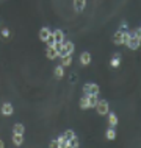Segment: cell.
<instances>
[{"label": "cell", "mask_w": 141, "mask_h": 148, "mask_svg": "<svg viewBox=\"0 0 141 148\" xmlns=\"http://www.w3.org/2000/svg\"><path fill=\"white\" fill-rule=\"evenodd\" d=\"M128 38H130V33L127 31V25L122 23V28L118 30L115 33V36H113V44L115 45H124L128 41Z\"/></svg>", "instance_id": "cell-1"}, {"label": "cell", "mask_w": 141, "mask_h": 148, "mask_svg": "<svg viewBox=\"0 0 141 148\" xmlns=\"http://www.w3.org/2000/svg\"><path fill=\"white\" fill-rule=\"evenodd\" d=\"M140 44H141V30L136 28L133 33H130V38H128V41L126 42V45L130 50H138Z\"/></svg>", "instance_id": "cell-2"}, {"label": "cell", "mask_w": 141, "mask_h": 148, "mask_svg": "<svg viewBox=\"0 0 141 148\" xmlns=\"http://www.w3.org/2000/svg\"><path fill=\"white\" fill-rule=\"evenodd\" d=\"M74 42H71V41H67V42H63L61 44V47L58 49V56H67V55H72L74 53Z\"/></svg>", "instance_id": "cell-3"}, {"label": "cell", "mask_w": 141, "mask_h": 148, "mask_svg": "<svg viewBox=\"0 0 141 148\" xmlns=\"http://www.w3.org/2000/svg\"><path fill=\"white\" fill-rule=\"evenodd\" d=\"M99 86L96 83H86L83 86V94L85 95H99Z\"/></svg>", "instance_id": "cell-4"}, {"label": "cell", "mask_w": 141, "mask_h": 148, "mask_svg": "<svg viewBox=\"0 0 141 148\" xmlns=\"http://www.w3.org/2000/svg\"><path fill=\"white\" fill-rule=\"evenodd\" d=\"M96 111H97L99 115H107L108 111H110V106H108V101L105 100H99L97 105H96Z\"/></svg>", "instance_id": "cell-5"}, {"label": "cell", "mask_w": 141, "mask_h": 148, "mask_svg": "<svg viewBox=\"0 0 141 148\" xmlns=\"http://www.w3.org/2000/svg\"><path fill=\"white\" fill-rule=\"evenodd\" d=\"M0 112H2V115H5V117H10V115H13V112H14V108L11 103H3Z\"/></svg>", "instance_id": "cell-6"}, {"label": "cell", "mask_w": 141, "mask_h": 148, "mask_svg": "<svg viewBox=\"0 0 141 148\" xmlns=\"http://www.w3.org/2000/svg\"><path fill=\"white\" fill-rule=\"evenodd\" d=\"M50 34H52V30L49 28V27H42V28L39 30V39H41L42 42H46Z\"/></svg>", "instance_id": "cell-7"}, {"label": "cell", "mask_w": 141, "mask_h": 148, "mask_svg": "<svg viewBox=\"0 0 141 148\" xmlns=\"http://www.w3.org/2000/svg\"><path fill=\"white\" fill-rule=\"evenodd\" d=\"M80 64H82V66L91 64V53L90 51H83V53L80 55Z\"/></svg>", "instance_id": "cell-8"}, {"label": "cell", "mask_w": 141, "mask_h": 148, "mask_svg": "<svg viewBox=\"0 0 141 148\" xmlns=\"http://www.w3.org/2000/svg\"><path fill=\"white\" fill-rule=\"evenodd\" d=\"M52 38L55 39V42H63L64 41V33L60 28L58 30H53V31H52Z\"/></svg>", "instance_id": "cell-9"}, {"label": "cell", "mask_w": 141, "mask_h": 148, "mask_svg": "<svg viewBox=\"0 0 141 148\" xmlns=\"http://www.w3.org/2000/svg\"><path fill=\"white\" fill-rule=\"evenodd\" d=\"M46 56L49 58V59H56V58H58V50H56L55 47H47Z\"/></svg>", "instance_id": "cell-10"}, {"label": "cell", "mask_w": 141, "mask_h": 148, "mask_svg": "<svg viewBox=\"0 0 141 148\" xmlns=\"http://www.w3.org/2000/svg\"><path fill=\"white\" fill-rule=\"evenodd\" d=\"M110 66L113 67V69H118V67L121 66V53H115L110 61Z\"/></svg>", "instance_id": "cell-11"}, {"label": "cell", "mask_w": 141, "mask_h": 148, "mask_svg": "<svg viewBox=\"0 0 141 148\" xmlns=\"http://www.w3.org/2000/svg\"><path fill=\"white\" fill-rule=\"evenodd\" d=\"M85 5H86V0H74V10L77 13H82L85 10Z\"/></svg>", "instance_id": "cell-12"}, {"label": "cell", "mask_w": 141, "mask_h": 148, "mask_svg": "<svg viewBox=\"0 0 141 148\" xmlns=\"http://www.w3.org/2000/svg\"><path fill=\"white\" fill-rule=\"evenodd\" d=\"M88 97V108H96L99 101V95H86Z\"/></svg>", "instance_id": "cell-13"}, {"label": "cell", "mask_w": 141, "mask_h": 148, "mask_svg": "<svg viewBox=\"0 0 141 148\" xmlns=\"http://www.w3.org/2000/svg\"><path fill=\"white\" fill-rule=\"evenodd\" d=\"M108 115V125H110L111 128H115L116 125H118V122H119V120H118V115H116V114H110V112H108L107 114Z\"/></svg>", "instance_id": "cell-14"}, {"label": "cell", "mask_w": 141, "mask_h": 148, "mask_svg": "<svg viewBox=\"0 0 141 148\" xmlns=\"http://www.w3.org/2000/svg\"><path fill=\"white\" fill-rule=\"evenodd\" d=\"M13 143L16 147H21L24 143V134H16L13 133Z\"/></svg>", "instance_id": "cell-15"}, {"label": "cell", "mask_w": 141, "mask_h": 148, "mask_svg": "<svg viewBox=\"0 0 141 148\" xmlns=\"http://www.w3.org/2000/svg\"><path fill=\"white\" fill-rule=\"evenodd\" d=\"M53 75H55L56 79H61L64 77V67L63 66H56L55 70H53Z\"/></svg>", "instance_id": "cell-16"}, {"label": "cell", "mask_w": 141, "mask_h": 148, "mask_svg": "<svg viewBox=\"0 0 141 148\" xmlns=\"http://www.w3.org/2000/svg\"><path fill=\"white\" fill-rule=\"evenodd\" d=\"M13 133H16V134H24V133H25V126H24L22 123H16V125L13 126Z\"/></svg>", "instance_id": "cell-17"}, {"label": "cell", "mask_w": 141, "mask_h": 148, "mask_svg": "<svg viewBox=\"0 0 141 148\" xmlns=\"http://www.w3.org/2000/svg\"><path fill=\"white\" fill-rule=\"evenodd\" d=\"M71 64H72V55H67V56L61 58V66L63 67H69Z\"/></svg>", "instance_id": "cell-18"}, {"label": "cell", "mask_w": 141, "mask_h": 148, "mask_svg": "<svg viewBox=\"0 0 141 148\" xmlns=\"http://www.w3.org/2000/svg\"><path fill=\"white\" fill-rule=\"evenodd\" d=\"M105 137L108 139V140H115V139H116V133H115V130H113V128H108V130H107Z\"/></svg>", "instance_id": "cell-19"}, {"label": "cell", "mask_w": 141, "mask_h": 148, "mask_svg": "<svg viewBox=\"0 0 141 148\" xmlns=\"http://www.w3.org/2000/svg\"><path fill=\"white\" fill-rule=\"evenodd\" d=\"M80 108H82V109H90V108H88V97L86 95H83L82 98H80Z\"/></svg>", "instance_id": "cell-20"}, {"label": "cell", "mask_w": 141, "mask_h": 148, "mask_svg": "<svg viewBox=\"0 0 141 148\" xmlns=\"http://www.w3.org/2000/svg\"><path fill=\"white\" fill-rule=\"evenodd\" d=\"M63 136H64V139H66V140H72V139H75V137H77V136H75V133H74L72 130H67V131H66V133H64Z\"/></svg>", "instance_id": "cell-21"}, {"label": "cell", "mask_w": 141, "mask_h": 148, "mask_svg": "<svg viewBox=\"0 0 141 148\" xmlns=\"http://www.w3.org/2000/svg\"><path fill=\"white\" fill-rule=\"evenodd\" d=\"M64 142H66V139H64V136H60V137L56 139V145H58V148H63Z\"/></svg>", "instance_id": "cell-22"}, {"label": "cell", "mask_w": 141, "mask_h": 148, "mask_svg": "<svg viewBox=\"0 0 141 148\" xmlns=\"http://www.w3.org/2000/svg\"><path fill=\"white\" fill-rule=\"evenodd\" d=\"M2 36H3V38H8V36H10V30H8V28H2Z\"/></svg>", "instance_id": "cell-23"}, {"label": "cell", "mask_w": 141, "mask_h": 148, "mask_svg": "<svg viewBox=\"0 0 141 148\" xmlns=\"http://www.w3.org/2000/svg\"><path fill=\"white\" fill-rule=\"evenodd\" d=\"M50 147H52V148H58V145H56V140H52V142H50Z\"/></svg>", "instance_id": "cell-24"}, {"label": "cell", "mask_w": 141, "mask_h": 148, "mask_svg": "<svg viewBox=\"0 0 141 148\" xmlns=\"http://www.w3.org/2000/svg\"><path fill=\"white\" fill-rule=\"evenodd\" d=\"M3 147H5V143H3V140L0 139V148H3Z\"/></svg>", "instance_id": "cell-25"}]
</instances>
